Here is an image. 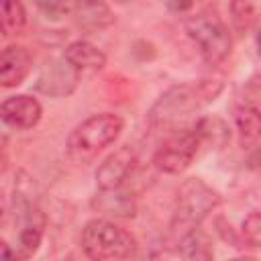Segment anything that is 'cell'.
Listing matches in <instances>:
<instances>
[{"mask_svg": "<svg viewBox=\"0 0 261 261\" xmlns=\"http://www.w3.org/2000/svg\"><path fill=\"white\" fill-rule=\"evenodd\" d=\"M80 77L82 73L65 57H57L43 65L37 75L35 88L49 98H67L75 92Z\"/></svg>", "mask_w": 261, "mask_h": 261, "instance_id": "cell-7", "label": "cell"}, {"mask_svg": "<svg viewBox=\"0 0 261 261\" xmlns=\"http://www.w3.org/2000/svg\"><path fill=\"white\" fill-rule=\"evenodd\" d=\"M230 12H232L234 27L239 31H247L257 20V16H261V4L259 2H232Z\"/></svg>", "mask_w": 261, "mask_h": 261, "instance_id": "cell-17", "label": "cell"}, {"mask_svg": "<svg viewBox=\"0 0 261 261\" xmlns=\"http://www.w3.org/2000/svg\"><path fill=\"white\" fill-rule=\"evenodd\" d=\"M200 147H202V139L194 128V124L188 128H175L167 133V137L157 145L153 153V165L161 173H169V175L184 173L192 165Z\"/></svg>", "mask_w": 261, "mask_h": 261, "instance_id": "cell-6", "label": "cell"}, {"mask_svg": "<svg viewBox=\"0 0 261 261\" xmlns=\"http://www.w3.org/2000/svg\"><path fill=\"white\" fill-rule=\"evenodd\" d=\"M63 57L80 71V73H86V71H100L104 65H106V55L102 49H98L94 43L90 41H73L65 47L63 51Z\"/></svg>", "mask_w": 261, "mask_h": 261, "instance_id": "cell-11", "label": "cell"}, {"mask_svg": "<svg viewBox=\"0 0 261 261\" xmlns=\"http://www.w3.org/2000/svg\"><path fill=\"white\" fill-rule=\"evenodd\" d=\"M232 120L243 143H255L261 139V108L243 100L232 110Z\"/></svg>", "mask_w": 261, "mask_h": 261, "instance_id": "cell-14", "label": "cell"}, {"mask_svg": "<svg viewBox=\"0 0 261 261\" xmlns=\"http://www.w3.org/2000/svg\"><path fill=\"white\" fill-rule=\"evenodd\" d=\"M37 6L51 18H59L65 14L73 12V2H59V0H49V2H37Z\"/></svg>", "mask_w": 261, "mask_h": 261, "instance_id": "cell-19", "label": "cell"}, {"mask_svg": "<svg viewBox=\"0 0 261 261\" xmlns=\"http://www.w3.org/2000/svg\"><path fill=\"white\" fill-rule=\"evenodd\" d=\"M27 27V10L20 2H4L0 12V31L4 37L18 35Z\"/></svg>", "mask_w": 261, "mask_h": 261, "instance_id": "cell-16", "label": "cell"}, {"mask_svg": "<svg viewBox=\"0 0 261 261\" xmlns=\"http://www.w3.org/2000/svg\"><path fill=\"white\" fill-rule=\"evenodd\" d=\"M82 251L92 261H118L137 251L135 237L108 218H92L82 228Z\"/></svg>", "mask_w": 261, "mask_h": 261, "instance_id": "cell-4", "label": "cell"}, {"mask_svg": "<svg viewBox=\"0 0 261 261\" xmlns=\"http://www.w3.org/2000/svg\"><path fill=\"white\" fill-rule=\"evenodd\" d=\"M92 206L98 212H104L108 216H118V218H130L137 212V202L135 196L122 188L118 190H100L96 194Z\"/></svg>", "mask_w": 261, "mask_h": 261, "instance_id": "cell-12", "label": "cell"}, {"mask_svg": "<svg viewBox=\"0 0 261 261\" xmlns=\"http://www.w3.org/2000/svg\"><path fill=\"white\" fill-rule=\"evenodd\" d=\"M220 206V194L202 177L184 179L177 188L171 216V232L181 241L188 232L196 230L204 218ZM177 241V243H179Z\"/></svg>", "mask_w": 261, "mask_h": 261, "instance_id": "cell-2", "label": "cell"}, {"mask_svg": "<svg viewBox=\"0 0 261 261\" xmlns=\"http://www.w3.org/2000/svg\"><path fill=\"white\" fill-rule=\"evenodd\" d=\"M169 8H173V10H177V12H184V10H190L194 4H190V2H186V4H167Z\"/></svg>", "mask_w": 261, "mask_h": 261, "instance_id": "cell-20", "label": "cell"}, {"mask_svg": "<svg viewBox=\"0 0 261 261\" xmlns=\"http://www.w3.org/2000/svg\"><path fill=\"white\" fill-rule=\"evenodd\" d=\"M224 84L220 80H188L167 88L149 110V126L155 130H175V124L212 104Z\"/></svg>", "mask_w": 261, "mask_h": 261, "instance_id": "cell-1", "label": "cell"}, {"mask_svg": "<svg viewBox=\"0 0 261 261\" xmlns=\"http://www.w3.org/2000/svg\"><path fill=\"white\" fill-rule=\"evenodd\" d=\"M124 120L114 112H100L92 114L82 120L67 137V155L77 161L86 163L94 159L100 151L110 147L122 133Z\"/></svg>", "mask_w": 261, "mask_h": 261, "instance_id": "cell-3", "label": "cell"}, {"mask_svg": "<svg viewBox=\"0 0 261 261\" xmlns=\"http://www.w3.org/2000/svg\"><path fill=\"white\" fill-rule=\"evenodd\" d=\"M186 33L210 65L222 63L230 55L232 39L228 27L214 10H200L186 20Z\"/></svg>", "mask_w": 261, "mask_h": 261, "instance_id": "cell-5", "label": "cell"}, {"mask_svg": "<svg viewBox=\"0 0 261 261\" xmlns=\"http://www.w3.org/2000/svg\"><path fill=\"white\" fill-rule=\"evenodd\" d=\"M257 53H259V57H261V29L257 31Z\"/></svg>", "mask_w": 261, "mask_h": 261, "instance_id": "cell-21", "label": "cell"}, {"mask_svg": "<svg viewBox=\"0 0 261 261\" xmlns=\"http://www.w3.org/2000/svg\"><path fill=\"white\" fill-rule=\"evenodd\" d=\"M137 149L133 145H120L114 149L96 169V186L98 190H118L124 186L128 175L137 165Z\"/></svg>", "mask_w": 261, "mask_h": 261, "instance_id": "cell-8", "label": "cell"}, {"mask_svg": "<svg viewBox=\"0 0 261 261\" xmlns=\"http://www.w3.org/2000/svg\"><path fill=\"white\" fill-rule=\"evenodd\" d=\"M241 237L251 247H261V210H253L241 224Z\"/></svg>", "mask_w": 261, "mask_h": 261, "instance_id": "cell-18", "label": "cell"}, {"mask_svg": "<svg viewBox=\"0 0 261 261\" xmlns=\"http://www.w3.org/2000/svg\"><path fill=\"white\" fill-rule=\"evenodd\" d=\"M179 257L181 261H214V247L210 237L200 228L188 232L179 241Z\"/></svg>", "mask_w": 261, "mask_h": 261, "instance_id": "cell-15", "label": "cell"}, {"mask_svg": "<svg viewBox=\"0 0 261 261\" xmlns=\"http://www.w3.org/2000/svg\"><path fill=\"white\" fill-rule=\"evenodd\" d=\"M71 16L86 31H100L114 22V14L104 2H73Z\"/></svg>", "mask_w": 261, "mask_h": 261, "instance_id": "cell-13", "label": "cell"}, {"mask_svg": "<svg viewBox=\"0 0 261 261\" xmlns=\"http://www.w3.org/2000/svg\"><path fill=\"white\" fill-rule=\"evenodd\" d=\"M0 114L6 126L16 128V130H29L39 124L43 116V106L37 98L29 94H16L2 102Z\"/></svg>", "mask_w": 261, "mask_h": 261, "instance_id": "cell-9", "label": "cell"}, {"mask_svg": "<svg viewBox=\"0 0 261 261\" xmlns=\"http://www.w3.org/2000/svg\"><path fill=\"white\" fill-rule=\"evenodd\" d=\"M33 67V55L22 45H8L0 53V86L16 88L20 86Z\"/></svg>", "mask_w": 261, "mask_h": 261, "instance_id": "cell-10", "label": "cell"}]
</instances>
